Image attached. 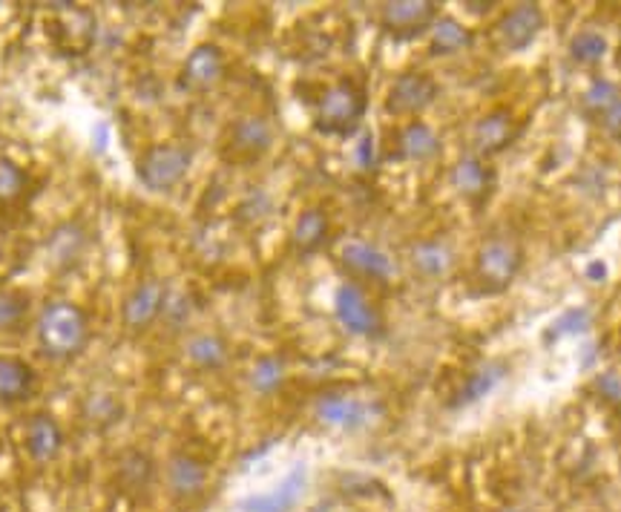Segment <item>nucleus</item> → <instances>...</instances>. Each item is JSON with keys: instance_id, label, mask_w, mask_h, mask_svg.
<instances>
[{"instance_id": "f257e3e1", "label": "nucleus", "mask_w": 621, "mask_h": 512, "mask_svg": "<svg viewBox=\"0 0 621 512\" xmlns=\"http://www.w3.org/2000/svg\"><path fill=\"white\" fill-rule=\"evenodd\" d=\"M38 346L52 360H70L81 354L90 340L86 314L70 300H49L38 314Z\"/></svg>"}, {"instance_id": "f03ea898", "label": "nucleus", "mask_w": 621, "mask_h": 512, "mask_svg": "<svg viewBox=\"0 0 621 512\" xmlns=\"http://www.w3.org/2000/svg\"><path fill=\"white\" fill-rule=\"evenodd\" d=\"M365 107H368L365 86L354 78H340L319 93L314 127L326 136H351L363 121Z\"/></svg>"}, {"instance_id": "7ed1b4c3", "label": "nucleus", "mask_w": 621, "mask_h": 512, "mask_svg": "<svg viewBox=\"0 0 621 512\" xmlns=\"http://www.w3.org/2000/svg\"><path fill=\"white\" fill-rule=\"evenodd\" d=\"M194 164V150L181 141H162L139 155L136 176L153 194H171L185 182L187 171Z\"/></svg>"}, {"instance_id": "20e7f679", "label": "nucleus", "mask_w": 621, "mask_h": 512, "mask_svg": "<svg viewBox=\"0 0 621 512\" xmlns=\"http://www.w3.org/2000/svg\"><path fill=\"white\" fill-rule=\"evenodd\" d=\"M520 268H524V248L509 236H492L474 256V277L483 294H504L518 280Z\"/></svg>"}, {"instance_id": "39448f33", "label": "nucleus", "mask_w": 621, "mask_h": 512, "mask_svg": "<svg viewBox=\"0 0 621 512\" xmlns=\"http://www.w3.org/2000/svg\"><path fill=\"white\" fill-rule=\"evenodd\" d=\"M273 144V127L265 116L236 118L225 132L222 155L231 164H254L262 159Z\"/></svg>"}, {"instance_id": "423d86ee", "label": "nucleus", "mask_w": 621, "mask_h": 512, "mask_svg": "<svg viewBox=\"0 0 621 512\" xmlns=\"http://www.w3.org/2000/svg\"><path fill=\"white\" fill-rule=\"evenodd\" d=\"M437 9L441 7L432 0H391V3H383L380 26L391 38H418L435 26Z\"/></svg>"}, {"instance_id": "0eeeda50", "label": "nucleus", "mask_w": 621, "mask_h": 512, "mask_svg": "<svg viewBox=\"0 0 621 512\" xmlns=\"http://www.w3.org/2000/svg\"><path fill=\"white\" fill-rule=\"evenodd\" d=\"M547 18L538 3H518L495 24V40L504 53H524L541 35Z\"/></svg>"}, {"instance_id": "6e6552de", "label": "nucleus", "mask_w": 621, "mask_h": 512, "mask_svg": "<svg viewBox=\"0 0 621 512\" xmlns=\"http://www.w3.org/2000/svg\"><path fill=\"white\" fill-rule=\"evenodd\" d=\"M437 81L426 72H403L388 86L386 113L388 116H418L437 98Z\"/></svg>"}, {"instance_id": "1a4fd4ad", "label": "nucleus", "mask_w": 621, "mask_h": 512, "mask_svg": "<svg viewBox=\"0 0 621 512\" xmlns=\"http://www.w3.org/2000/svg\"><path fill=\"white\" fill-rule=\"evenodd\" d=\"M210 481V469L194 452H173L164 464V484L176 501H196L204 496Z\"/></svg>"}, {"instance_id": "9d476101", "label": "nucleus", "mask_w": 621, "mask_h": 512, "mask_svg": "<svg viewBox=\"0 0 621 512\" xmlns=\"http://www.w3.org/2000/svg\"><path fill=\"white\" fill-rule=\"evenodd\" d=\"M335 314L340 326L358 337H380L383 317L374 303L360 291L358 286H340L335 296Z\"/></svg>"}, {"instance_id": "9b49d317", "label": "nucleus", "mask_w": 621, "mask_h": 512, "mask_svg": "<svg viewBox=\"0 0 621 512\" xmlns=\"http://www.w3.org/2000/svg\"><path fill=\"white\" fill-rule=\"evenodd\" d=\"M308 487V469L305 464H296L280 484L268 492H254V496L242 498V512H294L300 507Z\"/></svg>"}, {"instance_id": "f8f14e48", "label": "nucleus", "mask_w": 621, "mask_h": 512, "mask_svg": "<svg viewBox=\"0 0 621 512\" xmlns=\"http://www.w3.org/2000/svg\"><path fill=\"white\" fill-rule=\"evenodd\" d=\"M164 300H167V291L159 280H141L139 286L132 288L127 294L125 305H121V323L130 334L148 331L155 319L162 317Z\"/></svg>"}, {"instance_id": "ddd939ff", "label": "nucleus", "mask_w": 621, "mask_h": 512, "mask_svg": "<svg viewBox=\"0 0 621 512\" xmlns=\"http://www.w3.org/2000/svg\"><path fill=\"white\" fill-rule=\"evenodd\" d=\"M179 78L187 93H210L225 78V53L216 44H199L187 55Z\"/></svg>"}, {"instance_id": "4468645a", "label": "nucleus", "mask_w": 621, "mask_h": 512, "mask_svg": "<svg viewBox=\"0 0 621 512\" xmlns=\"http://www.w3.org/2000/svg\"><path fill=\"white\" fill-rule=\"evenodd\" d=\"M155 481V461L144 450H125L113 464V484L127 498L148 496Z\"/></svg>"}, {"instance_id": "2eb2a0df", "label": "nucleus", "mask_w": 621, "mask_h": 512, "mask_svg": "<svg viewBox=\"0 0 621 512\" xmlns=\"http://www.w3.org/2000/svg\"><path fill=\"white\" fill-rule=\"evenodd\" d=\"M86 251H90V231L81 222H63L49 233L47 242V259L55 271H72L84 263Z\"/></svg>"}, {"instance_id": "dca6fc26", "label": "nucleus", "mask_w": 621, "mask_h": 512, "mask_svg": "<svg viewBox=\"0 0 621 512\" xmlns=\"http://www.w3.org/2000/svg\"><path fill=\"white\" fill-rule=\"evenodd\" d=\"M340 259L354 277H363V280L386 282L395 277V263H391V256H388L386 251L377 248V245H372V242L349 240L342 245Z\"/></svg>"}, {"instance_id": "f3484780", "label": "nucleus", "mask_w": 621, "mask_h": 512, "mask_svg": "<svg viewBox=\"0 0 621 512\" xmlns=\"http://www.w3.org/2000/svg\"><path fill=\"white\" fill-rule=\"evenodd\" d=\"M515 130H518V125H515L513 109H506V107L490 109L487 116L478 118V125H474V130H472L474 150H478L481 159L483 155L501 153V150H506L509 144H513Z\"/></svg>"}, {"instance_id": "a211bd4d", "label": "nucleus", "mask_w": 621, "mask_h": 512, "mask_svg": "<svg viewBox=\"0 0 621 512\" xmlns=\"http://www.w3.org/2000/svg\"><path fill=\"white\" fill-rule=\"evenodd\" d=\"M24 446L35 464H49V461L58 458L63 450V432L58 420L52 415H44V411L32 415L24 429Z\"/></svg>"}, {"instance_id": "6ab92c4d", "label": "nucleus", "mask_w": 621, "mask_h": 512, "mask_svg": "<svg viewBox=\"0 0 621 512\" xmlns=\"http://www.w3.org/2000/svg\"><path fill=\"white\" fill-rule=\"evenodd\" d=\"M317 418L326 423V427H337V429H360L368 423L372 418V409L368 404L358 400V397L340 395V392H328L317 400L314 406Z\"/></svg>"}, {"instance_id": "aec40b11", "label": "nucleus", "mask_w": 621, "mask_h": 512, "mask_svg": "<svg viewBox=\"0 0 621 512\" xmlns=\"http://www.w3.org/2000/svg\"><path fill=\"white\" fill-rule=\"evenodd\" d=\"M452 185L464 199L469 202H487L495 185V173L481 155H464L455 167H452Z\"/></svg>"}, {"instance_id": "412c9836", "label": "nucleus", "mask_w": 621, "mask_h": 512, "mask_svg": "<svg viewBox=\"0 0 621 512\" xmlns=\"http://www.w3.org/2000/svg\"><path fill=\"white\" fill-rule=\"evenodd\" d=\"M38 374L26 360L0 354V404H24L35 392Z\"/></svg>"}, {"instance_id": "4be33fe9", "label": "nucleus", "mask_w": 621, "mask_h": 512, "mask_svg": "<svg viewBox=\"0 0 621 512\" xmlns=\"http://www.w3.org/2000/svg\"><path fill=\"white\" fill-rule=\"evenodd\" d=\"M328 233H331V219H328L326 210L305 208L296 217V225L291 231V245H294V251L300 256H310L326 245Z\"/></svg>"}, {"instance_id": "5701e85b", "label": "nucleus", "mask_w": 621, "mask_h": 512, "mask_svg": "<svg viewBox=\"0 0 621 512\" xmlns=\"http://www.w3.org/2000/svg\"><path fill=\"white\" fill-rule=\"evenodd\" d=\"M412 268L423 280H446L455 271V254L443 240H423L412 248Z\"/></svg>"}, {"instance_id": "b1692460", "label": "nucleus", "mask_w": 621, "mask_h": 512, "mask_svg": "<svg viewBox=\"0 0 621 512\" xmlns=\"http://www.w3.org/2000/svg\"><path fill=\"white\" fill-rule=\"evenodd\" d=\"M185 358L199 372H219L231 360V349L219 334H196L187 340Z\"/></svg>"}, {"instance_id": "393cba45", "label": "nucleus", "mask_w": 621, "mask_h": 512, "mask_svg": "<svg viewBox=\"0 0 621 512\" xmlns=\"http://www.w3.org/2000/svg\"><path fill=\"white\" fill-rule=\"evenodd\" d=\"M441 153V139L423 121H412L397 130V155L409 159V162H426L432 155Z\"/></svg>"}, {"instance_id": "a878e982", "label": "nucleus", "mask_w": 621, "mask_h": 512, "mask_svg": "<svg viewBox=\"0 0 621 512\" xmlns=\"http://www.w3.org/2000/svg\"><path fill=\"white\" fill-rule=\"evenodd\" d=\"M472 47V32L466 30L455 18H437L435 26L429 30V53L432 55H455Z\"/></svg>"}, {"instance_id": "bb28decb", "label": "nucleus", "mask_w": 621, "mask_h": 512, "mask_svg": "<svg viewBox=\"0 0 621 512\" xmlns=\"http://www.w3.org/2000/svg\"><path fill=\"white\" fill-rule=\"evenodd\" d=\"M504 363H483L478 365L469 377L464 381V386H460L458 397H455V404L458 406H466V404H474V400H481V397H487L492 392V388L501 383V377H504Z\"/></svg>"}, {"instance_id": "cd10ccee", "label": "nucleus", "mask_w": 621, "mask_h": 512, "mask_svg": "<svg viewBox=\"0 0 621 512\" xmlns=\"http://www.w3.org/2000/svg\"><path fill=\"white\" fill-rule=\"evenodd\" d=\"M30 173L9 155H0V205L21 202L30 190Z\"/></svg>"}, {"instance_id": "c85d7f7f", "label": "nucleus", "mask_w": 621, "mask_h": 512, "mask_svg": "<svg viewBox=\"0 0 621 512\" xmlns=\"http://www.w3.org/2000/svg\"><path fill=\"white\" fill-rule=\"evenodd\" d=\"M121 415H125V404L116 395H109V392H93L90 397H84V418L93 427H116Z\"/></svg>"}, {"instance_id": "c756f323", "label": "nucleus", "mask_w": 621, "mask_h": 512, "mask_svg": "<svg viewBox=\"0 0 621 512\" xmlns=\"http://www.w3.org/2000/svg\"><path fill=\"white\" fill-rule=\"evenodd\" d=\"M607 55V38L601 32L584 30L578 35H573L570 40V58L582 67H596V63L605 61Z\"/></svg>"}, {"instance_id": "7c9ffc66", "label": "nucleus", "mask_w": 621, "mask_h": 512, "mask_svg": "<svg viewBox=\"0 0 621 512\" xmlns=\"http://www.w3.org/2000/svg\"><path fill=\"white\" fill-rule=\"evenodd\" d=\"M30 314V296L17 288H0V331L24 326Z\"/></svg>"}, {"instance_id": "2f4dec72", "label": "nucleus", "mask_w": 621, "mask_h": 512, "mask_svg": "<svg viewBox=\"0 0 621 512\" xmlns=\"http://www.w3.org/2000/svg\"><path fill=\"white\" fill-rule=\"evenodd\" d=\"M282 383H285V365H282L280 358H273V354L259 358L254 363V369H250V386L257 388L259 395H273Z\"/></svg>"}, {"instance_id": "473e14b6", "label": "nucleus", "mask_w": 621, "mask_h": 512, "mask_svg": "<svg viewBox=\"0 0 621 512\" xmlns=\"http://www.w3.org/2000/svg\"><path fill=\"white\" fill-rule=\"evenodd\" d=\"M619 98H621V90L613 84V81L596 78V81L587 86V93H584V113H587L593 121H598V118L605 116L607 109L613 107Z\"/></svg>"}, {"instance_id": "72a5a7b5", "label": "nucleus", "mask_w": 621, "mask_h": 512, "mask_svg": "<svg viewBox=\"0 0 621 512\" xmlns=\"http://www.w3.org/2000/svg\"><path fill=\"white\" fill-rule=\"evenodd\" d=\"M590 326V314L584 309H573L567 311L564 317L552 326V334H575V331H584V328Z\"/></svg>"}, {"instance_id": "f704fd0d", "label": "nucleus", "mask_w": 621, "mask_h": 512, "mask_svg": "<svg viewBox=\"0 0 621 512\" xmlns=\"http://www.w3.org/2000/svg\"><path fill=\"white\" fill-rule=\"evenodd\" d=\"M598 125H601V130H605L607 136H613V139H621V98L613 104V107L607 109L605 116L598 118Z\"/></svg>"}, {"instance_id": "c9c22d12", "label": "nucleus", "mask_w": 621, "mask_h": 512, "mask_svg": "<svg viewBox=\"0 0 621 512\" xmlns=\"http://www.w3.org/2000/svg\"><path fill=\"white\" fill-rule=\"evenodd\" d=\"M598 388H601L610 400H621V381L616 374H605V377L598 381Z\"/></svg>"}, {"instance_id": "e433bc0d", "label": "nucleus", "mask_w": 621, "mask_h": 512, "mask_svg": "<svg viewBox=\"0 0 621 512\" xmlns=\"http://www.w3.org/2000/svg\"><path fill=\"white\" fill-rule=\"evenodd\" d=\"M372 148H374V139L368 136V132H365L363 141H360V150H358V159H360V164H363V167H372V153H374Z\"/></svg>"}, {"instance_id": "4c0bfd02", "label": "nucleus", "mask_w": 621, "mask_h": 512, "mask_svg": "<svg viewBox=\"0 0 621 512\" xmlns=\"http://www.w3.org/2000/svg\"><path fill=\"white\" fill-rule=\"evenodd\" d=\"M590 277H605V265H593L590 268Z\"/></svg>"}, {"instance_id": "58836bf2", "label": "nucleus", "mask_w": 621, "mask_h": 512, "mask_svg": "<svg viewBox=\"0 0 621 512\" xmlns=\"http://www.w3.org/2000/svg\"><path fill=\"white\" fill-rule=\"evenodd\" d=\"M501 512H527V510H515V507H513V510H501Z\"/></svg>"}]
</instances>
